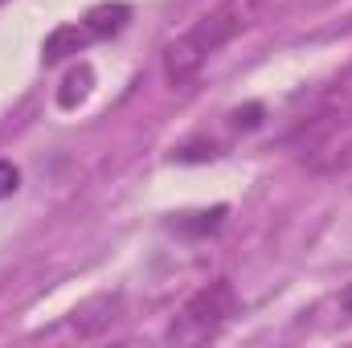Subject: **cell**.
<instances>
[{
  "label": "cell",
  "mask_w": 352,
  "mask_h": 348,
  "mask_svg": "<svg viewBox=\"0 0 352 348\" xmlns=\"http://www.w3.org/2000/svg\"><path fill=\"white\" fill-rule=\"evenodd\" d=\"M263 8H266V0H221L205 17H197L176 41H168V50H164V74H168V83L173 87L192 83L201 74V66L217 50H226L238 33H246L263 17Z\"/></svg>",
  "instance_id": "6da1fadb"
},
{
  "label": "cell",
  "mask_w": 352,
  "mask_h": 348,
  "mask_svg": "<svg viewBox=\"0 0 352 348\" xmlns=\"http://www.w3.org/2000/svg\"><path fill=\"white\" fill-rule=\"evenodd\" d=\"M230 316H234V287H230L226 279H217V283L201 287V291L184 303V312L176 316V324L168 328V340H180V345L205 340V336H213Z\"/></svg>",
  "instance_id": "7a4b0ae2"
},
{
  "label": "cell",
  "mask_w": 352,
  "mask_h": 348,
  "mask_svg": "<svg viewBox=\"0 0 352 348\" xmlns=\"http://www.w3.org/2000/svg\"><path fill=\"white\" fill-rule=\"evenodd\" d=\"M90 41V29L87 25H62V29H54L50 37H45V45H41V62H62L66 54H78L82 45Z\"/></svg>",
  "instance_id": "3957f363"
},
{
  "label": "cell",
  "mask_w": 352,
  "mask_h": 348,
  "mask_svg": "<svg viewBox=\"0 0 352 348\" xmlns=\"http://www.w3.org/2000/svg\"><path fill=\"white\" fill-rule=\"evenodd\" d=\"M127 17H131V8L127 4H98V8H90L87 12V25L90 37H107V33H119L123 25H127Z\"/></svg>",
  "instance_id": "277c9868"
},
{
  "label": "cell",
  "mask_w": 352,
  "mask_h": 348,
  "mask_svg": "<svg viewBox=\"0 0 352 348\" xmlns=\"http://www.w3.org/2000/svg\"><path fill=\"white\" fill-rule=\"evenodd\" d=\"M90 87V70L82 66V70H74L70 78H66V90H62V107H74V98H82Z\"/></svg>",
  "instance_id": "5b68a950"
},
{
  "label": "cell",
  "mask_w": 352,
  "mask_h": 348,
  "mask_svg": "<svg viewBox=\"0 0 352 348\" xmlns=\"http://www.w3.org/2000/svg\"><path fill=\"white\" fill-rule=\"evenodd\" d=\"M16 184H21L16 164H12V160H0V197H12V193H16Z\"/></svg>",
  "instance_id": "8992f818"
},
{
  "label": "cell",
  "mask_w": 352,
  "mask_h": 348,
  "mask_svg": "<svg viewBox=\"0 0 352 348\" xmlns=\"http://www.w3.org/2000/svg\"><path fill=\"white\" fill-rule=\"evenodd\" d=\"M234 123H238V127H258V123H263V107H258V102H250L246 111H238V115H234Z\"/></svg>",
  "instance_id": "52a82bcc"
},
{
  "label": "cell",
  "mask_w": 352,
  "mask_h": 348,
  "mask_svg": "<svg viewBox=\"0 0 352 348\" xmlns=\"http://www.w3.org/2000/svg\"><path fill=\"white\" fill-rule=\"evenodd\" d=\"M340 307H344V312L352 316V283L344 287V291H340Z\"/></svg>",
  "instance_id": "ba28073f"
},
{
  "label": "cell",
  "mask_w": 352,
  "mask_h": 348,
  "mask_svg": "<svg viewBox=\"0 0 352 348\" xmlns=\"http://www.w3.org/2000/svg\"><path fill=\"white\" fill-rule=\"evenodd\" d=\"M0 4H4V0H0Z\"/></svg>",
  "instance_id": "9c48e42d"
}]
</instances>
